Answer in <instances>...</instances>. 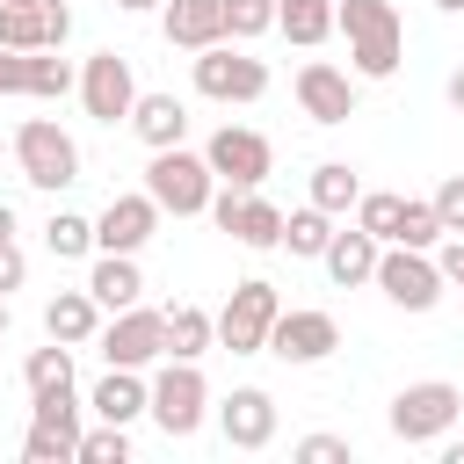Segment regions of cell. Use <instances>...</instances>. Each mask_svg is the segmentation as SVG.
<instances>
[{
    "instance_id": "44",
    "label": "cell",
    "mask_w": 464,
    "mask_h": 464,
    "mask_svg": "<svg viewBox=\"0 0 464 464\" xmlns=\"http://www.w3.org/2000/svg\"><path fill=\"white\" fill-rule=\"evenodd\" d=\"M442 464H464V442H442Z\"/></svg>"
},
{
    "instance_id": "30",
    "label": "cell",
    "mask_w": 464,
    "mask_h": 464,
    "mask_svg": "<svg viewBox=\"0 0 464 464\" xmlns=\"http://www.w3.org/2000/svg\"><path fill=\"white\" fill-rule=\"evenodd\" d=\"M399 218H406V196H392V188H362V196H355V225L377 232L384 246L399 239Z\"/></svg>"
},
{
    "instance_id": "46",
    "label": "cell",
    "mask_w": 464,
    "mask_h": 464,
    "mask_svg": "<svg viewBox=\"0 0 464 464\" xmlns=\"http://www.w3.org/2000/svg\"><path fill=\"white\" fill-rule=\"evenodd\" d=\"M435 7H442V14H464V0H435Z\"/></svg>"
},
{
    "instance_id": "2",
    "label": "cell",
    "mask_w": 464,
    "mask_h": 464,
    "mask_svg": "<svg viewBox=\"0 0 464 464\" xmlns=\"http://www.w3.org/2000/svg\"><path fill=\"white\" fill-rule=\"evenodd\" d=\"M145 196H152L160 210H174V218H203V210H210V196H218V174H210V160H203V152L167 145V152H152V160H145Z\"/></svg>"
},
{
    "instance_id": "22",
    "label": "cell",
    "mask_w": 464,
    "mask_h": 464,
    "mask_svg": "<svg viewBox=\"0 0 464 464\" xmlns=\"http://www.w3.org/2000/svg\"><path fill=\"white\" fill-rule=\"evenodd\" d=\"M130 130H138V145H145V152L181 145V138H188V102H174V94H138Z\"/></svg>"
},
{
    "instance_id": "4",
    "label": "cell",
    "mask_w": 464,
    "mask_h": 464,
    "mask_svg": "<svg viewBox=\"0 0 464 464\" xmlns=\"http://www.w3.org/2000/svg\"><path fill=\"white\" fill-rule=\"evenodd\" d=\"M14 167H22V181L29 188H44V196H58V188H72L80 181V145H72V130H58L51 116H29L22 130H14Z\"/></svg>"
},
{
    "instance_id": "38",
    "label": "cell",
    "mask_w": 464,
    "mask_h": 464,
    "mask_svg": "<svg viewBox=\"0 0 464 464\" xmlns=\"http://www.w3.org/2000/svg\"><path fill=\"white\" fill-rule=\"evenodd\" d=\"M0 94H29V51L0 44Z\"/></svg>"
},
{
    "instance_id": "39",
    "label": "cell",
    "mask_w": 464,
    "mask_h": 464,
    "mask_svg": "<svg viewBox=\"0 0 464 464\" xmlns=\"http://www.w3.org/2000/svg\"><path fill=\"white\" fill-rule=\"evenodd\" d=\"M22 276H29V254H22L14 239H0V297H7V290H22Z\"/></svg>"
},
{
    "instance_id": "26",
    "label": "cell",
    "mask_w": 464,
    "mask_h": 464,
    "mask_svg": "<svg viewBox=\"0 0 464 464\" xmlns=\"http://www.w3.org/2000/svg\"><path fill=\"white\" fill-rule=\"evenodd\" d=\"M276 29L312 51V44L334 36V0H276Z\"/></svg>"
},
{
    "instance_id": "35",
    "label": "cell",
    "mask_w": 464,
    "mask_h": 464,
    "mask_svg": "<svg viewBox=\"0 0 464 464\" xmlns=\"http://www.w3.org/2000/svg\"><path fill=\"white\" fill-rule=\"evenodd\" d=\"M130 457V435L116 428V420H102V428H80V464H123Z\"/></svg>"
},
{
    "instance_id": "24",
    "label": "cell",
    "mask_w": 464,
    "mask_h": 464,
    "mask_svg": "<svg viewBox=\"0 0 464 464\" xmlns=\"http://www.w3.org/2000/svg\"><path fill=\"white\" fill-rule=\"evenodd\" d=\"M0 44L7 51H58L51 44V7L44 0H0Z\"/></svg>"
},
{
    "instance_id": "15",
    "label": "cell",
    "mask_w": 464,
    "mask_h": 464,
    "mask_svg": "<svg viewBox=\"0 0 464 464\" xmlns=\"http://www.w3.org/2000/svg\"><path fill=\"white\" fill-rule=\"evenodd\" d=\"M160 203L138 188V196H109V210L94 218V254H138L152 232H160Z\"/></svg>"
},
{
    "instance_id": "1",
    "label": "cell",
    "mask_w": 464,
    "mask_h": 464,
    "mask_svg": "<svg viewBox=\"0 0 464 464\" xmlns=\"http://www.w3.org/2000/svg\"><path fill=\"white\" fill-rule=\"evenodd\" d=\"M334 29L348 36V72L355 80H392L406 58V22L392 0H334Z\"/></svg>"
},
{
    "instance_id": "31",
    "label": "cell",
    "mask_w": 464,
    "mask_h": 464,
    "mask_svg": "<svg viewBox=\"0 0 464 464\" xmlns=\"http://www.w3.org/2000/svg\"><path fill=\"white\" fill-rule=\"evenodd\" d=\"M80 87V72L65 65V58H51V51H29V94L36 102H65Z\"/></svg>"
},
{
    "instance_id": "19",
    "label": "cell",
    "mask_w": 464,
    "mask_h": 464,
    "mask_svg": "<svg viewBox=\"0 0 464 464\" xmlns=\"http://www.w3.org/2000/svg\"><path fill=\"white\" fill-rule=\"evenodd\" d=\"M377 254H384V239L355 225V232H334L319 261H326V276H334L341 290H355V283H377Z\"/></svg>"
},
{
    "instance_id": "12",
    "label": "cell",
    "mask_w": 464,
    "mask_h": 464,
    "mask_svg": "<svg viewBox=\"0 0 464 464\" xmlns=\"http://www.w3.org/2000/svg\"><path fill=\"white\" fill-rule=\"evenodd\" d=\"M341 348V319L334 312H312V304H283L276 312V326H268V355L276 362H290V370H312V362H326Z\"/></svg>"
},
{
    "instance_id": "40",
    "label": "cell",
    "mask_w": 464,
    "mask_h": 464,
    "mask_svg": "<svg viewBox=\"0 0 464 464\" xmlns=\"http://www.w3.org/2000/svg\"><path fill=\"white\" fill-rule=\"evenodd\" d=\"M435 261H442V283H457V290H464V232H450V239L435 246Z\"/></svg>"
},
{
    "instance_id": "10",
    "label": "cell",
    "mask_w": 464,
    "mask_h": 464,
    "mask_svg": "<svg viewBox=\"0 0 464 464\" xmlns=\"http://www.w3.org/2000/svg\"><path fill=\"white\" fill-rule=\"evenodd\" d=\"M196 94H203V102H261V94H268V65L246 58V51L225 36V44L196 51Z\"/></svg>"
},
{
    "instance_id": "33",
    "label": "cell",
    "mask_w": 464,
    "mask_h": 464,
    "mask_svg": "<svg viewBox=\"0 0 464 464\" xmlns=\"http://www.w3.org/2000/svg\"><path fill=\"white\" fill-rule=\"evenodd\" d=\"M22 384H29V392L72 384V348H65V341H51V348H29V362H22Z\"/></svg>"
},
{
    "instance_id": "36",
    "label": "cell",
    "mask_w": 464,
    "mask_h": 464,
    "mask_svg": "<svg viewBox=\"0 0 464 464\" xmlns=\"http://www.w3.org/2000/svg\"><path fill=\"white\" fill-rule=\"evenodd\" d=\"M297 457H304V464H348V435H304Z\"/></svg>"
},
{
    "instance_id": "8",
    "label": "cell",
    "mask_w": 464,
    "mask_h": 464,
    "mask_svg": "<svg viewBox=\"0 0 464 464\" xmlns=\"http://www.w3.org/2000/svg\"><path fill=\"white\" fill-rule=\"evenodd\" d=\"M377 290H384V304H399V312H435L442 304V261L428 254V246H384L377 254Z\"/></svg>"
},
{
    "instance_id": "25",
    "label": "cell",
    "mask_w": 464,
    "mask_h": 464,
    "mask_svg": "<svg viewBox=\"0 0 464 464\" xmlns=\"http://www.w3.org/2000/svg\"><path fill=\"white\" fill-rule=\"evenodd\" d=\"M210 341H218V312H203V304H174V312H167V355L203 362Z\"/></svg>"
},
{
    "instance_id": "47",
    "label": "cell",
    "mask_w": 464,
    "mask_h": 464,
    "mask_svg": "<svg viewBox=\"0 0 464 464\" xmlns=\"http://www.w3.org/2000/svg\"><path fill=\"white\" fill-rule=\"evenodd\" d=\"M0 152H7V145H0Z\"/></svg>"
},
{
    "instance_id": "37",
    "label": "cell",
    "mask_w": 464,
    "mask_h": 464,
    "mask_svg": "<svg viewBox=\"0 0 464 464\" xmlns=\"http://www.w3.org/2000/svg\"><path fill=\"white\" fill-rule=\"evenodd\" d=\"M435 210H442V232H464V174H450L435 188Z\"/></svg>"
},
{
    "instance_id": "14",
    "label": "cell",
    "mask_w": 464,
    "mask_h": 464,
    "mask_svg": "<svg viewBox=\"0 0 464 464\" xmlns=\"http://www.w3.org/2000/svg\"><path fill=\"white\" fill-rule=\"evenodd\" d=\"M203 160H210V174H218L225 188H261V181L276 174V145H268L261 130H246V123H225V130H210Z\"/></svg>"
},
{
    "instance_id": "41",
    "label": "cell",
    "mask_w": 464,
    "mask_h": 464,
    "mask_svg": "<svg viewBox=\"0 0 464 464\" xmlns=\"http://www.w3.org/2000/svg\"><path fill=\"white\" fill-rule=\"evenodd\" d=\"M109 7H123V14H152V7H167V0H109Z\"/></svg>"
},
{
    "instance_id": "32",
    "label": "cell",
    "mask_w": 464,
    "mask_h": 464,
    "mask_svg": "<svg viewBox=\"0 0 464 464\" xmlns=\"http://www.w3.org/2000/svg\"><path fill=\"white\" fill-rule=\"evenodd\" d=\"M442 239H450V232H442L435 196H428V203H413V196H406V218H399V239H392V246H428V254H435Z\"/></svg>"
},
{
    "instance_id": "20",
    "label": "cell",
    "mask_w": 464,
    "mask_h": 464,
    "mask_svg": "<svg viewBox=\"0 0 464 464\" xmlns=\"http://www.w3.org/2000/svg\"><path fill=\"white\" fill-rule=\"evenodd\" d=\"M44 334L65 341V348H87V341L102 334V304H94V290H87V283H80V290H58V297L44 304Z\"/></svg>"
},
{
    "instance_id": "43",
    "label": "cell",
    "mask_w": 464,
    "mask_h": 464,
    "mask_svg": "<svg viewBox=\"0 0 464 464\" xmlns=\"http://www.w3.org/2000/svg\"><path fill=\"white\" fill-rule=\"evenodd\" d=\"M0 239H14V203H0Z\"/></svg>"
},
{
    "instance_id": "23",
    "label": "cell",
    "mask_w": 464,
    "mask_h": 464,
    "mask_svg": "<svg viewBox=\"0 0 464 464\" xmlns=\"http://www.w3.org/2000/svg\"><path fill=\"white\" fill-rule=\"evenodd\" d=\"M87 290L102 312H123V304H145V276H138V254H94L87 268Z\"/></svg>"
},
{
    "instance_id": "45",
    "label": "cell",
    "mask_w": 464,
    "mask_h": 464,
    "mask_svg": "<svg viewBox=\"0 0 464 464\" xmlns=\"http://www.w3.org/2000/svg\"><path fill=\"white\" fill-rule=\"evenodd\" d=\"M7 326H14V312H7V297H0V341H7Z\"/></svg>"
},
{
    "instance_id": "7",
    "label": "cell",
    "mask_w": 464,
    "mask_h": 464,
    "mask_svg": "<svg viewBox=\"0 0 464 464\" xmlns=\"http://www.w3.org/2000/svg\"><path fill=\"white\" fill-rule=\"evenodd\" d=\"M22 457H29V464H65V457H80V399H72V384L29 392V435H22Z\"/></svg>"
},
{
    "instance_id": "17",
    "label": "cell",
    "mask_w": 464,
    "mask_h": 464,
    "mask_svg": "<svg viewBox=\"0 0 464 464\" xmlns=\"http://www.w3.org/2000/svg\"><path fill=\"white\" fill-rule=\"evenodd\" d=\"M297 109H304L312 123H348V116H355V72H341V65H326V58L297 65Z\"/></svg>"
},
{
    "instance_id": "13",
    "label": "cell",
    "mask_w": 464,
    "mask_h": 464,
    "mask_svg": "<svg viewBox=\"0 0 464 464\" xmlns=\"http://www.w3.org/2000/svg\"><path fill=\"white\" fill-rule=\"evenodd\" d=\"M80 109L94 116V123H130V109H138V80H130V58L123 51H94L87 65H80Z\"/></svg>"
},
{
    "instance_id": "5",
    "label": "cell",
    "mask_w": 464,
    "mask_h": 464,
    "mask_svg": "<svg viewBox=\"0 0 464 464\" xmlns=\"http://www.w3.org/2000/svg\"><path fill=\"white\" fill-rule=\"evenodd\" d=\"M276 312H283V297H276L268 276L232 283V297H225V312H218V348H232V355H268V326H276Z\"/></svg>"
},
{
    "instance_id": "42",
    "label": "cell",
    "mask_w": 464,
    "mask_h": 464,
    "mask_svg": "<svg viewBox=\"0 0 464 464\" xmlns=\"http://www.w3.org/2000/svg\"><path fill=\"white\" fill-rule=\"evenodd\" d=\"M450 109H457V116H464V65H457V72H450Z\"/></svg>"
},
{
    "instance_id": "3",
    "label": "cell",
    "mask_w": 464,
    "mask_h": 464,
    "mask_svg": "<svg viewBox=\"0 0 464 464\" xmlns=\"http://www.w3.org/2000/svg\"><path fill=\"white\" fill-rule=\"evenodd\" d=\"M152 420L167 442H188L203 420H210V384H203V362H181V355H160L152 370Z\"/></svg>"
},
{
    "instance_id": "28",
    "label": "cell",
    "mask_w": 464,
    "mask_h": 464,
    "mask_svg": "<svg viewBox=\"0 0 464 464\" xmlns=\"http://www.w3.org/2000/svg\"><path fill=\"white\" fill-rule=\"evenodd\" d=\"M326 239H334V210L304 203V210H290V218H283V246H290L297 261H319V254H326Z\"/></svg>"
},
{
    "instance_id": "9",
    "label": "cell",
    "mask_w": 464,
    "mask_h": 464,
    "mask_svg": "<svg viewBox=\"0 0 464 464\" xmlns=\"http://www.w3.org/2000/svg\"><path fill=\"white\" fill-rule=\"evenodd\" d=\"M94 348H102V362H116V370H152V362L167 355V312H152V304H123V312L102 319Z\"/></svg>"
},
{
    "instance_id": "6",
    "label": "cell",
    "mask_w": 464,
    "mask_h": 464,
    "mask_svg": "<svg viewBox=\"0 0 464 464\" xmlns=\"http://www.w3.org/2000/svg\"><path fill=\"white\" fill-rule=\"evenodd\" d=\"M457 413H464V392L450 384V377H420V384H406L399 399H392V435L399 442H442L450 428H457Z\"/></svg>"
},
{
    "instance_id": "29",
    "label": "cell",
    "mask_w": 464,
    "mask_h": 464,
    "mask_svg": "<svg viewBox=\"0 0 464 464\" xmlns=\"http://www.w3.org/2000/svg\"><path fill=\"white\" fill-rule=\"evenodd\" d=\"M44 246H51V261H80V254H94V218H80V210H51Z\"/></svg>"
},
{
    "instance_id": "18",
    "label": "cell",
    "mask_w": 464,
    "mask_h": 464,
    "mask_svg": "<svg viewBox=\"0 0 464 464\" xmlns=\"http://www.w3.org/2000/svg\"><path fill=\"white\" fill-rule=\"evenodd\" d=\"M160 29L181 51H210V44H225V0H167Z\"/></svg>"
},
{
    "instance_id": "16",
    "label": "cell",
    "mask_w": 464,
    "mask_h": 464,
    "mask_svg": "<svg viewBox=\"0 0 464 464\" xmlns=\"http://www.w3.org/2000/svg\"><path fill=\"white\" fill-rule=\"evenodd\" d=\"M218 435H225L232 450H268V442H276V399H268L261 384L225 392V399H218Z\"/></svg>"
},
{
    "instance_id": "27",
    "label": "cell",
    "mask_w": 464,
    "mask_h": 464,
    "mask_svg": "<svg viewBox=\"0 0 464 464\" xmlns=\"http://www.w3.org/2000/svg\"><path fill=\"white\" fill-rule=\"evenodd\" d=\"M355 196H362V174H355L348 160H319V167H312V203H319V210L348 218V210H355Z\"/></svg>"
},
{
    "instance_id": "34",
    "label": "cell",
    "mask_w": 464,
    "mask_h": 464,
    "mask_svg": "<svg viewBox=\"0 0 464 464\" xmlns=\"http://www.w3.org/2000/svg\"><path fill=\"white\" fill-rule=\"evenodd\" d=\"M276 29V0H225V36L232 44H254Z\"/></svg>"
},
{
    "instance_id": "21",
    "label": "cell",
    "mask_w": 464,
    "mask_h": 464,
    "mask_svg": "<svg viewBox=\"0 0 464 464\" xmlns=\"http://www.w3.org/2000/svg\"><path fill=\"white\" fill-rule=\"evenodd\" d=\"M87 406H94V420H116V428H130L138 413H152V384H145L138 370H116V362H109V377L87 392Z\"/></svg>"
},
{
    "instance_id": "11",
    "label": "cell",
    "mask_w": 464,
    "mask_h": 464,
    "mask_svg": "<svg viewBox=\"0 0 464 464\" xmlns=\"http://www.w3.org/2000/svg\"><path fill=\"white\" fill-rule=\"evenodd\" d=\"M210 218H218V232H225L232 246H254V254L283 246V210H276L261 188H225V181H218V196H210Z\"/></svg>"
}]
</instances>
